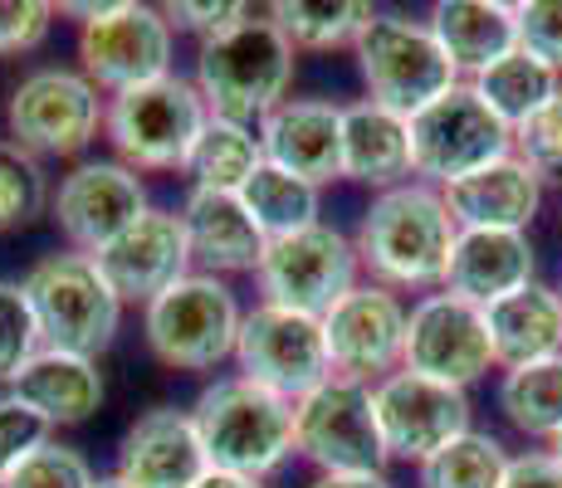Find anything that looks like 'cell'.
Masks as SVG:
<instances>
[{
	"label": "cell",
	"mask_w": 562,
	"mask_h": 488,
	"mask_svg": "<svg viewBox=\"0 0 562 488\" xmlns=\"http://www.w3.org/2000/svg\"><path fill=\"white\" fill-rule=\"evenodd\" d=\"M456 215L446 195L426 181H406L396 191L372 195L358 220V259L382 288H446L450 249H456Z\"/></svg>",
	"instance_id": "cell-1"
},
{
	"label": "cell",
	"mask_w": 562,
	"mask_h": 488,
	"mask_svg": "<svg viewBox=\"0 0 562 488\" xmlns=\"http://www.w3.org/2000/svg\"><path fill=\"white\" fill-rule=\"evenodd\" d=\"M294 64L299 49L274 25V15L269 10L265 15L245 10V20H235L231 30H221L196 49V73L191 79H196L211 117L259 127L294 89Z\"/></svg>",
	"instance_id": "cell-2"
},
{
	"label": "cell",
	"mask_w": 562,
	"mask_h": 488,
	"mask_svg": "<svg viewBox=\"0 0 562 488\" xmlns=\"http://www.w3.org/2000/svg\"><path fill=\"white\" fill-rule=\"evenodd\" d=\"M205 459L221 474L265 484L274 469H284L294 450V400L255 386L250 376H215L191 406Z\"/></svg>",
	"instance_id": "cell-3"
},
{
	"label": "cell",
	"mask_w": 562,
	"mask_h": 488,
	"mask_svg": "<svg viewBox=\"0 0 562 488\" xmlns=\"http://www.w3.org/2000/svg\"><path fill=\"white\" fill-rule=\"evenodd\" d=\"M205 127H211V107L196 79H181V73L113 93L103 113L108 147L133 171H187Z\"/></svg>",
	"instance_id": "cell-4"
},
{
	"label": "cell",
	"mask_w": 562,
	"mask_h": 488,
	"mask_svg": "<svg viewBox=\"0 0 562 488\" xmlns=\"http://www.w3.org/2000/svg\"><path fill=\"white\" fill-rule=\"evenodd\" d=\"M20 284H25V298L35 308L45 347L93 356V362L113 347L127 303L99 274L93 254H74V249L69 254H45L40 264H30V274Z\"/></svg>",
	"instance_id": "cell-5"
},
{
	"label": "cell",
	"mask_w": 562,
	"mask_h": 488,
	"mask_svg": "<svg viewBox=\"0 0 562 488\" xmlns=\"http://www.w3.org/2000/svg\"><path fill=\"white\" fill-rule=\"evenodd\" d=\"M79 15V73L99 93H127L171 73L177 30L157 5L108 0V5H64Z\"/></svg>",
	"instance_id": "cell-6"
},
{
	"label": "cell",
	"mask_w": 562,
	"mask_h": 488,
	"mask_svg": "<svg viewBox=\"0 0 562 488\" xmlns=\"http://www.w3.org/2000/svg\"><path fill=\"white\" fill-rule=\"evenodd\" d=\"M240 322L245 308L235 288L211 274H187L143 308L147 347L171 372H215L225 356H235Z\"/></svg>",
	"instance_id": "cell-7"
},
{
	"label": "cell",
	"mask_w": 562,
	"mask_h": 488,
	"mask_svg": "<svg viewBox=\"0 0 562 488\" xmlns=\"http://www.w3.org/2000/svg\"><path fill=\"white\" fill-rule=\"evenodd\" d=\"M352 59H358L367 98L402 117H416L420 107H430L440 93L460 83V69L430 35L426 20L376 15L352 45Z\"/></svg>",
	"instance_id": "cell-8"
},
{
	"label": "cell",
	"mask_w": 562,
	"mask_h": 488,
	"mask_svg": "<svg viewBox=\"0 0 562 488\" xmlns=\"http://www.w3.org/2000/svg\"><path fill=\"white\" fill-rule=\"evenodd\" d=\"M509 151L514 133L490 113V103L470 83H456L450 93H440L436 103L411 117V171L436 191L509 157Z\"/></svg>",
	"instance_id": "cell-9"
},
{
	"label": "cell",
	"mask_w": 562,
	"mask_h": 488,
	"mask_svg": "<svg viewBox=\"0 0 562 488\" xmlns=\"http://www.w3.org/2000/svg\"><path fill=\"white\" fill-rule=\"evenodd\" d=\"M358 245L338 230V225L318 220L299 235H279V240L265 245V259L255 269V284L274 308L289 313H308V318H323L342 293L358 288Z\"/></svg>",
	"instance_id": "cell-10"
},
{
	"label": "cell",
	"mask_w": 562,
	"mask_h": 488,
	"mask_svg": "<svg viewBox=\"0 0 562 488\" xmlns=\"http://www.w3.org/2000/svg\"><path fill=\"white\" fill-rule=\"evenodd\" d=\"M294 450L318 474H382L386 450L376 430L372 386L328 376L318 390L294 400Z\"/></svg>",
	"instance_id": "cell-11"
},
{
	"label": "cell",
	"mask_w": 562,
	"mask_h": 488,
	"mask_svg": "<svg viewBox=\"0 0 562 488\" xmlns=\"http://www.w3.org/2000/svg\"><path fill=\"white\" fill-rule=\"evenodd\" d=\"M108 98L79 69H35L5 103L10 143L35 157H79L103 133Z\"/></svg>",
	"instance_id": "cell-12"
},
{
	"label": "cell",
	"mask_w": 562,
	"mask_h": 488,
	"mask_svg": "<svg viewBox=\"0 0 562 488\" xmlns=\"http://www.w3.org/2000/svg\"><path fill=\"white\" fill-rule=\"evenodd\" d=\"M235 366H240V376H250L255 386L274 390V396L304 400L308 390H318L333 376L323 318L274 308V303H255L240 322Z\"/></svg>",
	"instance_id": "cell-13"
},
{
	"label": "cell",
	"mask_w": 562,
	"mask_h": 488,
	"mask_svg": "<svg viewBox=\"0 0 562 488\" xmlns=\"http://www.w3.org/2000/svg\"><path fill=\"white\" fill-rule=\"evenodd\" d=\"M147 211L153 205H147L143 177L133 167H123L117 157L74 161L49 195V220L59 225L74 254H99Z\"/></svg>",
	"instance_id": "cell-14"
},
{
	"label": "cell",
	"mask_w": 562,
	"mask_h": 488,
	"mask_svg": "<svg viewBox=\"0 0 562 488\" xmlns=\"http://www.w3.org/2000/svg\"><path fill=\"white\" fill-rule=\"evenodd\" d=\"M494 342H490V322L484 308L456 298V293L436 288L406 313V356L402 372L430 376V382H446L470 390L480 376L494 372Z\"/></svg>",
	"instance_id": "cell-15"
},
{
	"label": "cell",
	"mask_w": 562,
	"mask_h": 488,
	"mask_svg": "<svg viewBox=\"0 0 562 488\" xmlns=\"http://www.w3.org/2000/svg\"><path fill=\"white\" fill-rule=\"evenodd\" d=\"M372 406H376V430H382V450L386 459L402 464H426L430 454H440L450 440L470 435V396L460 386L430 382L416 372H392L386 382L372 386Z\"/></svg>",
	"instance_id": "cell-16"
},
{
	"label": "cell",
	"mask_w": 562,
	"mask_h": 488,
	"mask_svg": "<svg viewBox=\"0 0 562 488\" xmlns=\"http://www.w3.org/2000/svg\"><path fill=\"white\" fill-rule=\"evenodd\" d=\"M406 303L382 284H358L342 293L328 313H323V338H328L333 376L348 382H386L402 372L406 356Z\"/></svg>",
	"instance_id": "cell-17"
},
{
	"label": "cell",
	"mask_w": 562,
	"mask_h": 488,
	"mask_svg": "<svg viewBox=\"0 0 562 488\" xmlns=\"http://www.w3.org/2000/svg\"><path fill=\"white\" fill-rule=\"evenodd\" d=\"M99 274L113 284V293L123 303H153L157 293H167L171 284H181L191 269V245H187V225L181 211H147L117 235L113 245H103L93 254Z\"/></svg>",
	"instance_id": "cell-18"
},
{
	"label": "cell",
	"mask_w": 562,
	"mask_h": 488,
	"mask_svg": "<svg viewBox=\"0 0 562 488\" xmlns=\"http://www.w3.org/2000/svg\"><path fill=\"white\" fill-rule=\"evenodd\" d=\"M211 469L191 410L157 406L117 440V479L127 488H196Z\"/></svg>",
	"instance_id": "cell-19"
},
{
	"label": "cell",
	"mask_w": 562,
	"mask_h": 488,
	"mask_svg": "<svg viewBox=\"0 0 562 488\" xmlns=\"http://www.w3.org/2000/svg\"><path fill=\"white\" fill-rule=\"evenodd\" d=\"M269 167H284L294 177L328 186L342 181V107L328 98H284L259 123Z\"/></svg>",
	"instance_id": "cell-20"
},
{
	"label": "cell",
	"mask_w": 562,
	"mask_h": 488,
	"mask_svg": "<svg viewBox=\"0 0 562 488\" xmlns=\"http://www.w3.org/2000/svg\"><path fill=\"white\" fill-rule=\"evenodd\" d=\"M543 186L548 181L528 167L524 157H499L490 167L470 171V177L450 181L446 191V205L456 215L460 230H518L528 235L533 215L543 211Z\"/></svg>",
	"instance_id": "cell-21"
},
{
	"label": "cell",
	"mask_w": 562,
	"mask_h": 488,
	"mask_svg": "<svg viewBox=\"0 0 562 488\" xmlns=\"http://www.w3.org/2000/svg\"><path fill=\"white\" fill-rule=\"evenodd\" d=\"M181 225H187L191 245V269L211 279L225 274H255L265 259V230L250 220L240 195L225 191H196L191 186L187 205H181Z\"/></svg>",
	"instance_id": "cell-22"
},
{
	"label": "cell",
	"mask_w": 562,
	"mask_h": 488,
	"mask_svg": "<svg viewBox=\"0 0 562 488\" xmlns=\"http://www.w3.org/2000/svg\"><path fill=\"white\" fill-rule=\"evenodd\" d=\"M533 240L518 230H460L456 249H450L446 269V293L490 308V303L509 298V293L533 284Z\"/></svg>",
	"instance_id": "cell-23"
},
{
	"label": "cell",
	"mask_w": 562,
	"mask_h": 488,
	"mask_svg": "<svg viewBox=\"0 0 562 488\" xmlns=\"http://www.w3.org/2000/svg\"><path fill=\"white\" fill-rule=\"evenodd\" d=\"M342 181L372 186L376 195L416 181V171H411V117L372 103V98L342 107Z\"/></svg>",
	"instance_id": "cell-24"
},
{
	"label": "cell",
	"mask_w": 562,
	"mask_h": 488,
	"mask_svg": "<svg viewBox=\"0 0 562 488\" xmlns=\"http://www.w3.org/2000/svg\"><path fill=\"white\" fill-rule=\"evenodd\" d=\"M10 396L35 410L49 430L83 425V420H93V410L103 406V372L93 356H74V352L45 347V352L20 372Z\"/></svg>",
	"instance_id": "cell-25"
},
{
	"label": "cell",
	"mask_w": 562,
	"mask_h": 488,
	"mask_svg": "<svg viewBox=\"0 0 562 488\" xmlns=\"http://www.w3.org/2000/svg\"><path fill=\"white\" fill-rule=\"evenodd\" d=\"M426 25L450 54V64L470 79L518 49V5L504 0H436Z\"/></svg>",
	"instance_id": "cell-26"
},
{
	"label": "cell",
	"mask_w": 562,
	"mask_h": 488,
	"mask_svg": "<svg viewBox=\"0 0 562 488\" xmlns=\"http://www.w3.org/2000/svg\"><path fill=\"white\" fill-rule=\"evenodd\" d=\"M484 322H490L494 362H499L504 372L562 352V293L538 284V279L528 288L509 293V298L490 303Z\"/></svg>",
	"instance_id": "cell-27"
},
{
	"label": "cell",
	"mask_w": 562,
	"mask_h": 488,
	"mask_svg": "<svg viewBox=\"0 0 562 488\" xmlns=\"http://www.w3.org/2000/svg\"><path fill=\"white\" fill-rule=\"evenodd\" d=\"M470 89L480 93L484 103H490V113L514 133V127H524L538 107H548L562 93V73H553L528 49H514V54H504L499 64H490L484 73H474Z\"/></svg>",
	"instance_id": "cell-28"
},
{
	"label": "cell",
	"mask_w": 562,
	"mask_h": 488,
	"mask_svg": "<svg viewBox=\"0 0 562 488\" xmlns=\"http://www.w3.org/2000/svg\"><path fill=\"white\" fill-rule=\"evenodd\" d=\"M269 15L294 49L328 54L358 45L362 30L376 20V10L367 0H279V5H269Z\"/></svg>",
	"instance_id": "cell-29"
},
{
	"label": "cell",
	"mask_w": 562,
	"mask_h": 488,
	"mask_svg": "<svg viewBox=\"0 0 562 488\" xmlns=\"http://www.w3.org/2000/svg\"><path fill=\"white\" fill-rule=\"evenodd\" d=\"M499 410H504V420H509L518 435L553 444L562 435V352L504 372Z\"/></svg>",
	"instance_id": "cell-30"
},
{
	"label": "cell",
	"mask_w": 562,
	"mask_h": 488,
	"mask_svg": "<svg viewBox=\"0 0 562 488\" xmlns=\"http://www.w3.org/2000/svg\"><path fill=\"white\" fill-rule=\"evenodd\" d=\"M240 201L250 211V220L265 230V240L299 235L308 225H318V215H323V186H313V181L294 177L284 167H269V161L245 181Z\"/></svg>",
	"instance_id": "cell-31"
},
{
	"label": "cell",
	"mask_w": 562,
	"mask_h": 488,
	"mask_svg": "<svg viewBox=\"0 0 562 488\" xmlns=\"http://www.w3.org/2000/svg\"><path fill=\"white\" fill-rule=\"evenodd\" d=\"M265 167V143H259V127L245 123H225L211 117V127L201 133L196 151H191V186L196 191H225L240 195L245 181Z\"/></svg>",
	"instance_id": "cell-32"
},
{
	"label": "cell",
	"mask_w": 562,
	"mask_h": 488,
	"mask_svg": "<svg viewBox=\"0 0 562 488\" xmlns=\"http://www.w3.org/2000/svg\"><path fill=\"white\" fill-rule=\"evenodd\" d=\"M514 454L494 435L470 430L420 464V488H504Z\"/></svg>",
	"instance_id": "cell-33"
},
{
	"label": "cell",
	"mask_w": 562,
	"mask_h": 488,
	"mask_svg": "<svg viewBox=\"0 0 562 488\" xmlns=\"http://www.w3.org/2000/svg\"><path fill=\"white\" fill-rule=\"evenodd\" d=\"M49 195V177L35 151L0 137V230H20V225L40 220Z\"/></svg>",
	"instance_id": "cell-34"
},
{
	"label": "cell",
	"mask_w": 562,
	"mask_h": 488,
	"mask_svg": "<svg viewBox=\"0 0 562 488\" xmlns=\"http://www.w3.org/2000/svg\"><path fill=\"white\" fill-rule=\"evenodd\" d=\"M40 352H45V338H40V322L25 298V284L0 279V386L5 390L15 386L20 372H25Z\"/></svg>",
	"instance_id": "cell-35"
},
{
	"label": "cell",
	"mask_w": 562,
	"mask_h": 488,
	"mask_svg": "<svg viewBox=\"0 0 562 488\" xmlns=\"http://www.w3.org/2000/svg\"><path fill=\"white\" fill-rule=\"evenodd\" d=\"M93 464L83 459L74 444H59V440H45L15 464L0 488H93Z\"/></svg>",
	"instance_id": "cell-36"
},
{
	"label": "cell",
	"mask_w": 562,
	"mask_h": 488,
	"mask_svg": "<svg viewBox=\"0 0 562 488\" xmlns=\"http://www.w3.org/2000/svg\"><path fill=\"white\" fill-rule=\"evenodd\" d=\"M514 157H524L543 181L562 177V93L538 107L524 127H514Z\"/></svg>",
	"instance_id": "cell-37"
},
{
	"label": "cell",
	"mask_w": 562,
	"mask_h": 488,
	"mask_svg": "<svg viewBox=\"0 0 562 488\" xmlns=\"http://www.w3.org/2000/svg\"><path fill=\"white\" fill-rule=\"evenodd\" d=\"M518 49L562 73V0H524L518 5Z\"/></svg>",
	"instance_id": "cell-38"
},
{
	"label": "cell",
	"mask_w": 562,
	"mask_h": 488,
	"mask_svg": "<svg viewBox=\"0 0 562 488\" xmlns=\"http://www.w3.org/2000/svg\"><path fill=\"white\" fill-rule=\"evenodd\" d=\"M45 440H49V425L5 390V396H0V484H5L10 474H15V464Z\"/></svg>",
	"instance_id": "cell-39"
},
{
	"label": "cell",
	"mask_w": 562,
	"mask_h": 488,
	"mask_svg": "<svg viewBox=\"0 0 562 488\" xmlns=\"http://www.w3.org/2000/svg\"><path fill=\"white\" fill-rule=\"evenodd\" d=\"M49 0H0V54H30L49 39Z\"/></svg>",
	"instance_id": "cell-40"
},
{
	"label": "cell",
	"mask_w": 562,
	"mask_h": 488,
	"mask_svg": "<svg viewBox=\"0 0 562 488\" xmlns=\"http://www.w3.org/2000/svg\"><path fill=\"white\" fill-rule=\"evenodd\" d=\"M245 10L250 5H235V0H171V5H161V15L171 20V30L201 35V45H205L221 30H231L235 20H245Z\"/></svg>",
	"instance_id": "cell-41"
},
{
	"label": "cell",
	"mask_w": 562,
	"mask_h": 488,
	"mask_svg": "<svg viewBox=\"0 0 562 488\" xmlns=\"http://www.w3.org/2000/svg\"><path fill=\"white\" fill-rule=\"evenodd\" d=\"M504 488H562V459L553 450H524L509 459Z\"/></svg>",
	"instance_id": "cell-42"
},
{
	"label": "cell",
	"mask_w": 562,
	"mask_h": 488,
	"mask_svg": "<svg viewBox=\"0 0 562 488\" xmlns=\"http://www.w3.org/2000/svg\"><path fill=\"white\" fill-rule=\"evenodd\" d=\"M308 488H392L386 474H318Z\"/></svg>",
	"instance_id": "cell-43"
},
{
	"label": "cell",
	"mask_w": 562,
	"mask_h": 488,
	"mask_svg": "<svg viewBox=\"0 0 562 488\" xmlns=\"http://www.w3.org/2000/svg\"><path fill=\"white\" fill-rule=\"evenodd\" d=\"M196 488H265L259 479H240V474H221V469H205V479Z\"/></svg>",
	"instance_id": "cell-44"
},
{
	"label": "cell",
	"mask_w": 562,
	"mask_h": 488,
	"mask_svg": "<svg viewBox=\"0 0 562 488\" xmlns=\"http://www.w3.org/2000/svg\"><path fill=\"white\" fill-rule=\"evenodd\" d=\"M93 488H127L123 479H117V474H103V479L99 484H93Z\"/></svg>",
	"instance_id": "cell-45"
},
{
	"label": "cell",
	"mask_w": 562,
	"mask_h": 488,
	"mask_svg": "<svg viewBox=\"0 0 562 488\" xmlns=\"http://www.w3.org/2000/svg\"><path fill=\"white\" fill-rule=\"evenodd\" d=\"M548 450H553V454H558V459H562V435H558L553 444H548Z\"/></svg>",
	"instance_id": "cell-46"
}]
</instances>
